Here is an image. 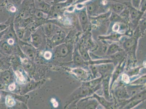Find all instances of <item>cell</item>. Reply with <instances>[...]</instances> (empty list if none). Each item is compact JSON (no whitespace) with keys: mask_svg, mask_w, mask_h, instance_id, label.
I'll return each instance as SVG.
<instances>
[{"mask_svg":"<svg viewBox=\"0 0 146 109\" xmlns=\"http://www.w3.org/2000/svg\"><path fill=\"white\" fill-rule=\"evenodd\" d=\"M86 7L88 14L91 17L97 16L103 14L106 10L101 4V0H93L87 4Z\"/></svg>","mask_w":146,"mask_h":109,"instance_id":"6da1fadb","label":"cell"},{"mask_svg":"<svg viewBox=\"0 0 146 109\" xmlns=\"http://www.w3.org/2000/svg\"><path fill=\"white\" fill-rule=\"evenodd\" d=\"M128 7L129 10V18L131 21L133 22H137V21L138 22L140 21L141 18H142L143 16V13L141 12L139 9L135 8L132 6L129 5Z\"/></svg>","mask_w":146,"mask_h":109,"instance_id":"7a4b0ae2","label":"cell"},{"mask_svg":"<svg viewBox=\"0 0 146 109\" xmlns=\"http://www.w3.org/2000/svg\"><path fill=\"white\" fill-rule=\"evenodd\" d=\"M126 5L123 3L116 2L111 3L110 7L111 9V11L120 15L125 8Z\"/></svg>","mask_w":146,"mask_h":109,"instance_id":"3957f363","label":"cell"},{"mask_svg":"<svg viewBox=\"0 0 146 109\" xmlns=\"http://www.w3.org/2000/svg\"><path fill=\"white\" fill-rule=\"evenodd\" d=\"M88 15L86 7L82 9L79 13V19L81 24L86 26L88 23Z\"/></svg>","mask_w":146,"mask_h":109,"instance_id":"277c9868","label":"cell"},{"mask_svg":"<svg viewBox=\"0 0 146 109\" xmlns=\"http://www.w3.org/2000/svg\"><path fill=\"white\" fill-rule=\"evenodd\" d=\"M38 7L39 10L45 13H48L50 11L52 6L43 0H38Z\"/></svg>","mask_w":146,"mask_h":109,"instance_id":"5b68a950","label":"cell"},{"mask_svg":"<svg viewBox=\"0 0 146 109\" xmlns=\"http://www.w3.org/2000/svg\"><path fill=\"white\" fill-rule=\"evenodd\" d=\"M109 18L111 22H122L124 21L119 15L112 11H111Z\"/></svg>","mask_w":146,"mask_h":109,"instance_id":"8992f818","label":"cell"},{"mask_svg":"<svg viewBox=\"0 0 146 109\" xmlns=\"http://www.w3.org/2000/svg\"><path fill=\"white\" fill-rule=\"evenodd\" d=\"M136 42V39L135 38L128 39L124 43L123 46L126 49L130 48L135 45Z\"/></svg>","mask_w":146,"mask_h":109,"instance_id":"52a82bcc","label":"cell"},{"mask_svg":"<svg viewBox=\"0 0 146 109\" xmlns=\"http://www.w3.org/2000/svg\"><path fill=\"white\" fill-rule=\"evenodd\" d=\"M121 50L120 47L117 45L115 44H113L110 47L108 51V54H112L117 53Z\"/></svg>","mask_w":146,"mask_h":109,"instance_id":"ba28073f","label":"cell"},{"mask_svg":"<svg viewBox=\"0 0 146 109\" xmlns=\"http://www.w3.org/2000/svg\"><path fill=\"white\" fill-rule=\"evenodd\" d=\"M94 96L95 97L96 99H97L99 100L100 103L102 105L104 106L106 108H109L111 106V104L109 103L106 100V99L103 97H101L95 94Z\"/></svg>","mask_w":146,"mask_h":109,"instance_id":"9c48e42d","label":"cell"},{"mask_svg":"<svg viewBox=\"0 0 146 109\" xmlns=\"http://www.w3.org/2000/svg\"><path fill=\"white\" fill-rule=\"evenodd\" d=\"M123 21H127L129 18V11L127 7L119 15Z\"/></svg>","mask_w":146,"mask_h":109,"instance_id":"30bf717a","label":"cell"},{"mask_svg":"<svg viewBox=\"0 0 146 109\" xmlns=\"http://www.w3.org/2000/svg\"><path fill=\"white\" fill-rule=\"evenodd\" d=\"M110 66L107 64H103L100 65L98 67V70L102 74H104L109 71Z\"/></svg>","mask_w":146,"mask_h":109,"instance_id":"8fae6325","label":"cell"},{"mask_svg":"<svg viewBox=\"0 0 146 109\" xmlns=\"http://www.w3.org/2000/svg\"><path fill=\"white\" fill-rule=\"evenodd\" d=\"M116 95L119 98L122 99L127 96V93L124 88H120L116 91Z\"/></svg>","mask_w":146,"mask_h":109,"instance_id":"7c38bea8","label":"cell"},{"mask_svg":"<svg viewBox=\"0 0 146 109\" xmlns=\"http://www.w3.org/2000/svg\"><path fill=\"white\" fill-rule=\"evenodd\" d=\"M103 87L104 95H105L106 98H108L109 95V82L107 80L104 81L103 83Z\"/></svg>","mask_w":146,"mask_h":109,"instance_id":"4fadbf2b","label":"cell"},{"mask_svg":"<svg viewBox=\"0 0 146 109\" xmlns=\"http://www.w3.org/2000/svg\"><path fill=\"white\" fill-rule=\"evenodd\" d=\"M6 104L10 107L14 106L15 104L14 99L10 95L6 96Z\"/></svg>","mask_w":146,"mask_h":109,"instance_id":"5bb4252c","label":"cell"},{"mask_svg":"<svg viewBox=\"0 0 146 109\" xmlns=\"http://www.w3.org/2000/svg\"><path fill=\"white\" fill-rule=\"evenodd\" d=\"M46 13L42 11L39 10H37L35 11V17L38 19H41L45 18L46 16Z\"/></svg>","mask_w":146,"mask_h":109,"instance_id":"9a60e30c","label":"cell"},{"mask_svg":"<svg viewBox=\"0 0 146 109\" xmlns=\"http://www.w3.org/2000/svg\"><path fill=\"white\" fill-rule=\"evenodd\" d=\"M80 53L81 54L82 58L85 60H88L90 59L89 56L87 52V51L83 48H81L80 49Z\"/></svg>","mask_w":146,"mask_h":109,"instance_id":"2e32d148","label":"cell"},{"mask_svg":"<svg viewBox=\"0 0 146 109\" xmlns=\"http://www.w3.org/2000/svg\"><path fill=\"white\" fill-rule=\"evenodd\" d=\"M68 53V50L67 47L65 45L61 47L60 49L59 53L62 56H65L67 55Z\"/></svg>","mask_w":146,"mask_h":109,"instance_id":"e0dca14e","label":"cell"},{"mask_svg":"<svg viewBox=\"0 0 146 109\" xmlns=\"http://www.w3.org/2000/svg\"><path fill=\"white\" fill-rule=\"evenodd\" d=\"M132 6L137 9H139L141 0H131Z\"/></svg>","mask_w":146,"mask_h":109,"instance_id":"ac0fdd59","label":"cell"},{"mask_svg":"<svg viewBox=\"0 0 146 109\" xmlns=\"http://www.w3.org/2000/svg\"><path fill=\"white\" fill-rule=\"evenodd\" d=\"M16 75L18 77L19 79L21 82H25V79L23 75H22V73L19 71H17L15 72Z\"/></svg>","mask_w":146,"mask_h":109,"instance_id":"d6986e66","label":"cell"},{"mask_svg":"<svg viewBox=\"0 0 146 109\" xmlns=\"http://www.w3.org/2000/svg\"><path fill=\"white\" fill-rule=\"evenodd\" d=\"M75 61L76 63L78 64H83L84 63L83 59L79 55L76 56L75 58Z\"/></svg>","mask_w":146,"mask_h":109,"instance_id":"ffe728a7","label":"cell"},{"mask_svg":"<svg viewBox=\"0 0 146 109\" xmlns=\"http://www.w3.org/2000/svg\"><path fill=\"white\" fill-rule=\"evenodd\" d=\"M10 78V75L9 73H5L2 76V79L5 82H8Z\"/></svg>","mask_w":146,"mask_h":109,"instance_id":"44dd1931","label":"cell"},{"mask_svg":"<svg viewBox=\"0 0 146 109\" xmlns=\"http://www.w3.org/2000/svg\"><path fill=\"white\" fill-rule=\"evenodd\" d=\"M122 80L126 83H128L130 82V79L128 76L127 74H123L122 76Z\"/></svg>","mask_w":146,"mask_h":109,"instance_id":"7402d4cb","label":"cell"},{"mask_svg":"<svg viewBox=\"0 0 146 109\" xmlns=\"http://www.w3.org/2000/svg\"><path fill=\"white\" fill-rule=\"evenodd\" d=\"M85 71L82 69H78L76 70V74L79 76H83L84 75Z\"/></svg>","mask_w":146,"mask_h":109,"instance_id":"603a6c76","label":"cell"},{"mask_svg":"<svg viewBox=\"0 0 146 109\" xmlns=\"http://www.w3.org/2000/svg\"><path fill=\"white\" fill-rule=\"evenodd\" d=\"M45 59L49 60L51 59L52 57V54L51 52L49 51H46L44 55Z\"/></svg>","mask_w":146,"mask_h":109,"instance_id":"cb8c5ba5","label":"cell"},{"mask_svg":"<svg viewBox=\"0 0 146 109\" xmlns=\"http://www.w3.org/2000/svg\"><path fill=\"white\" fill-rule=\"evenodd\" d=\"M64 38V35L63 34H58L55 37V39L57 41H62Z\"/></svg>","mask_w":146,"mask_h":109,"instance_id":"d4e9b609","label":"cell"},{"mask_svg":"<svg viewBox=\"0 0 146 109\" xmlns=\"http://www.w3.org/2000/svg\"><path fill=\"white\" fill-rule=\"evenodd\" d=\"M146 80V77L144 76V77H142V78H140L138 80L136 81V82H134V84H141L142 83H144Z\"/></svg>","mask_w":146,"mask_h":109,"instance_id":"484cf974","label":"cell"},{"mask_svg":"<svg viewBox=\"0 0 146 109\" xmlns=\"http://www.w3.org/2000/svg\"><path fill=\"white\" fill-rule=\"evenodd\" d=\"M33 39L34 43H38L40 41V37L39 35H34Z\"/></svg>","mask_w":146,"mask_h":109,"instance_id":"4316f807","label":"cell"},{"mask_svg":"<svg viewBox=\"0 0 146 109\" xmlns=\"http://www.w3.org/2000/svg\"><path fill=\"white\" fill-rule=\"evenodd\" d=\"M7 25L5 24L2 23L0 24V32L5 31L7 28L8 27Z\"/></svg>","mask_w":146,"mask_h":109,"instance_id":"83f0119b","label":"cell"},{"mask_svg":"<svg viewBox=\"0 0 146 109\" xmlns=\"http://www.w3.org/2000/svg\"><path fill=\"white\" fill-rule=\"evenodd\" d=\"M122 57V54L121 53H115V54H114L113 58H115L116 59H120Z\"/></svg>","mask_w":146,"mask_h":109,"instance_id":"f1b7e54d","label":"cell"},{"mask_svg":"<svg viewBox=\"0 0 146 109\" xmlns=\"http://www.w3.org/2000/svg\"><path fill=\"white\" fill-rule=\"evenodd\" d=\"M2 48L5 51H7L9 50V46L7 44L5 43L3 45Z\"/></svg>","mask_w":146,"mask_h":109,"instance_id":"f546056e","label":"cell"},{"mask_svg":"<svg viewBox=\"0 0 146 109\" xmlns=\"http://www.w3.org/2000/svg\"><path fill=\"white\" fill-rule=\"evenodd\" d=\"M15 88V83H12L9 85V89L10 91H13Z\"/></svg>","mask_w":146,"mask_h":109,"instance_id":"4dcf8cb0","label":"cell"},{"mask_svg":"<svg viewBox=\"0 0 146 109\" xmlns=\"http://www.w3.org/2000/svg\"><path fill=\"white\" fill-rule=\"evenodd\" d=\"M90 1V0H77L74 5L79 4L87 2V1Z\"/></svg>","mask_w":146,"mask_h":109,"instance_id":"1f68e13d","label":"cell"},{"mask_svg":"<svg viewBox=\"0 0 146 109\" xmlns=\"http://www.w3.org/2000/svg\"><path fill=\"white\" fill-rule=\"evenodd\" d=\"M14 4L19 5L21 4L22 0H11Z\"/></svg>","mask_w":146,"mask_h":109,"instance_id":"d6a6232c","label":"cell"},{"mask_svg":"<svg viewBox=\"0 0 146 109\" xmlns=\"http://www.w3.org/2000/svg\"><path fill=\"white\" fill-rule=\"evenodd\" d=\"M51 102L53 104V106L54 107L56 108L58 107V102L56 101L54 99H52L51 100Z\"/></svg>","mask_w":146,"mask_h":109,"instance_id":"836d02e7","label":"cell"},{"mask_svg":"<svg viewBox=\"0 0 146 109\" xmlns=\"http://www.w3.org/2000/svg\"><path fill=\"white\" fill-rule=\"evenodd\" d=\"M17 34H18V35L19 38H22L23 36V32L21 30L18 31V32H17Z\"/></svg>","mask_w":146,"mask_h":109,"instance_id":"e575fe53","label":"cell"},{"mask_svg":"<svg viewBox=\"0 0 146 109\" xmlns=\"http://www.w3.org/2000/svg\"><path fill=\"white\" fill-rule=\"evenodd\" d=\"M8 42L9 44L10 45H12L14 43V41H13V40L12 39H10Z\"/></svg>","mask_w":146,"mask_h":109,"instance_id":"d590c367","label":"cell"},{"mask_svg":"<svg viewBox=\"0 0 146 109\" xmlns=\"http://www.w3.org/2000/svg\"><path fill=\"white\" fill-rule=\"evenodd\" d=\"M4 32L5 31H3L0 32V39L2 38V36L4 34Z\"/></svg>","mask_w":146,"mask_h":109,"instance_id":"8d00e7d4","label":"cell"},{"mask_svg":"<svg viewBox=\"0 0 146 109\" xmlns=\"http://www.w3.org/2000/svg\"><path fill=\"white\" fill-rule=\"evenodd\" d=\"M66 1H67V0H57V1L55 3H56L64 2Z\"/></svg>","mask_w":146,"mask_h":109,"instance_id":"74e56055","label":"cell"},{"mask_svg":"<svg viewBox=\"0 0 146 109\" xmlns=\"http://www.w3.org/2000/svg\"><path fill=\"white\" fill-rule=\"evenodd\" d=\"M3 87V85L1 84H0V88H2Z\"/></svg>","mask_w":146,"mask_h":109,"instance_id":"f35d334b","label":"cell"},{"mask_svg":"<svg viewBox=\"0 0 146 109\" xmlns=\"http://www.w3.org/2000/svg\"><path fill=\"white\" fill-rule=\"evenodd\" d=\"M2 62H0V68L2 67Z\"/></svg>","mask_w":146,"mask_h":109,"instance_id":"ab89813d","label":"cell"},{"mask_svg":"<svg viewBox=\"0 0 146 109\" xmlns=\"http://www.w3.org/2000/svg\"><path fill=\"white\" fill-rule=\"evenodd\" d=\"M0 98H1V96H0Z\"/></svg>","mask_w":146,"mask_h":109,"instance_id":"60d3db41","label":"cell"}]
</instances>
